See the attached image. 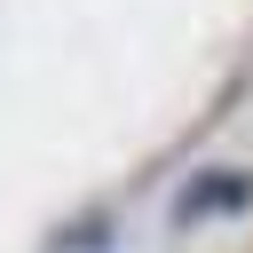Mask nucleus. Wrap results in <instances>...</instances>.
Here are the masks:
<instances>
[{"mask_svg":"<svg viewBox=\"0 0 253 253\" xmlns=\"http://www.w3.org/2000/svg\"><path fill=\"white\" fill-rule=\"evenodd\" d=\"M111 245V213H79L71 229H55V253H103Z\"/></svg>","mask_w":253,"mask_h":253,"instance_id":"2","label":"nucleus"},{"mask_svg":"<svg viewBox=\"0 0 253 253\" xmlns=\"http://www.w3.org/2000/svg\"><path fill=\"white\" fill-rule=\"evenodd\" d=\"M245 206H253V174H245V166H206V174L182 182L174 221L198 229V221H221V213H245Z\"/></svg>","mask_w":253,"mask_h":253,"instance_id":"1","label":"nucleus"}]
</instances>
